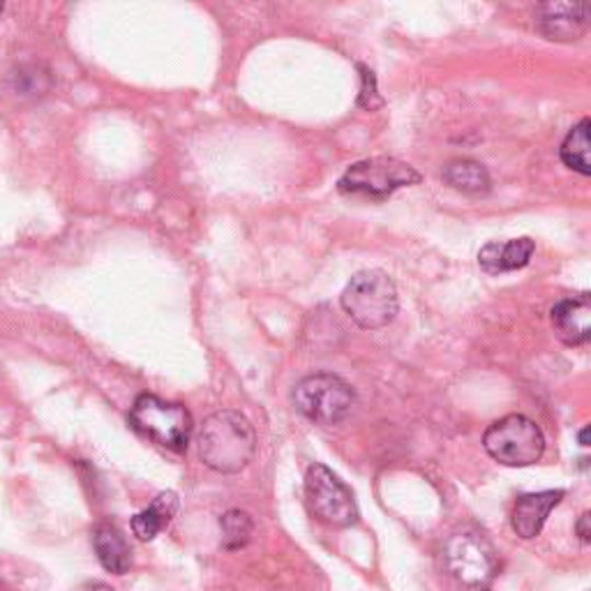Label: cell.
I'll list each match as a JSON object with an SVG mask.
<instances>
[{
  "mask_svg": "<svg viewBox=\"0 0 591 591\" xmlns=\"http://www.w3.org/2000/svg\"><path fill=\"white\" fill-rule=\"evenodd\" d=\"M254 451V428L240 411H217L204 421L200 432V457L208 469L217 474H238L248 467Z\"/></svg>",
  "mask_w": 591,
  "mask_h": 591,
  "instance_id": "6da1fadb",
  "label": "cell"
},
{
  "mask_svg": "<svg viewBox=\"0 0 591 591\" xmlns=\"http://www.w3.org/2000/svg\"><path fill=\"white\" fill-rule=\"evenodd\" d=\"M342 308L365 331L388 326L398 315L400 300L396 282L379 269L359 271L342 292Z\"/></svg>",
  "mask_w": 591,
  "mask_h": 591,
  "instance_id": "7a4b0ae2",
  "label": "cell"
},
{
  "mask_svg": "<svg viewBox=\"0 0 591 591\" xmlns=\"http://www.w3.org/2000/svg\"><path fill=\"white\" fill-rule=\"evenodd\" d=\"M129 423L156 444L183 453L192 434V413L179 405L167 402L150 393H141L129 409Z\"/></svg>",
  "mask_w": 591,
  "mask_h": 591,
  "instance_id": "3957f363",
  "label": "cell"
},
{
  "mask_svg": "<svg viewBox=\"0 0 591 591\" xmlns=\"http://www.w3.org/2000/svg\"><path fill=\"white\" fill-rule=\"evenodd\" d=\"M484 446L499 465L530 467L541 459L545 451V436L527 416L509 413L486 430Z\"/></svg>",
  "mask_w": 591,
  "mask_h": 591,
  "instance_id": "277c9868",
  "label": "cell"
},
{
  "mask_svg": "<svg viewBox=\"0 0 591 591\" xmlns=\"http://www.w3.org/2000/svg\"><path fill=\"white\" fill-rule=\"evenodd\" d=\"M292 400L305 419L319 425H336L352 411L354 388L331 372H319L296 384Z\"/></svg>",
  "mask_w": 591,
  "mask_h": 591,
  "instance_id": "5b68a950",
  "label": "cell"
},
{
  "mask_svg": "<svg viewBox=\"0 0 591 591\" xmlns=\"http://www.w3.org/2000/svg\"><path fill=\"white\" fill-rule=\"evenodd\" d=\"M421 183V173L398 158H370L344 171L338 187L344 194H361L384 202L393 192Z\"/></svg>",
  "mask_w": 591,
  "mask_h": 591,
  "instance_id": "8992f818",
  "label": "cell"
},
{
  "mask_svg": "<svg viewBox=\"0 0 591 591\" xmlns=\"http://www.w3.org/2000/svg\"><path fill=\"white\" fill-rule=\"evenodd\" d=\"M305 497L315 518L331 527H352L359 522L354 492L323 465H312L305 474Z\"/></svg>",
  "mask_w": 591,
  "mask_h": 591,
  "instance_id": "52a82bcc",
  "label": "cell"
},
{
  "mask_svg": "<svg viewBox=\"0 0 591 591\" xmlns=\"http://www.w3.org/2000/svg\"><path fill=\"white\" fill-rule=\"evenodd\" d=\"M446 571L467 587L486 589L497 573L495 547L478 532H457L444 545Z\"/></svg>",
  "mask_w": 591,
  "mask_h": 591,
  "instance_id": "ba28073f",
  "label": "cell"
},
{
  "mask_svg": "<svg viewBox=\"0 0 591 591\" xmlns=\"http://www.w3.org/2000/svg\"><path fill=\"white\" fill-rule=\"evenodd\" d=\"M589 3H543L536 8V31L553 42H576L589 29Z\"/></svg>",
  "mask_w": 591,
  "mask_h": 591,
  "instance_id": "9c48e42d",
  "label": "cell"
},
{
  "mask_svg": "<svg viewBox=\"0 0 591 591\" xmlns=\"http://www.w3.org/2000/svg\"><path fill=\"white\" fill-rule=\"evenodd\" d=\"M553 328L557 338L568 346H582L591 340V298L580 294L559 300L553 312Z\"/></svg>",
  "mask_w": 591,
  "mask_h": 591,
  "instance_id": "30bf717a",
  "label": "cell"
},
{
  "mask_svg": "<svg viewBox=\"0 0 591 591\" xmlns=\"http://www.w3.org/2000/svg\"><path fill=\"white\" fill-rule=\"evenodd\" d=\"M561 499H564V490H545V492H532V495L518 497L513 515H511L513 532L524 541L536 538L545 527L547 515L553 513L555 507H559Z\"/></svg>",
  "mask_w": 591,
  "mask_h": 591,
  "instance_id": "8fae6325",
  "label": "cell"
},
{
  "mask_svg": "<svg viewBox=\"0 0 591 591\" xmlns=\"http://www.w3.org/2000/svg\"><path fill=\"white\" fill-rule=\"evenodd\" d=\"M534 250H536V243L527 236L507 240V243H488L478 252V264L486 273H492V275L520 271L530 264Z\"/></svg>",
  "mask_w": 591,
  "mask_h": 591,
  "instance_id": "7c38bea8",
  "label": "cell"
},
{
  "mask_svg": "<svg viewBox=\"0 0 591 591\" xmlns=\"http://www.w3.org/2000/svg\"><path fill=\"white\" fill-rule=\"evenodd\" d=\"M93 545H95L100 564L106 568L109 573L123 576L129 571V564H133V553H129V545L116 524H112V522L95 524Z\"/></svg>",
  "mask_w": 591,
  "mask_h": 591,
  "instance_id": "4fadbf2b",
  "label": "cell"
},
{
  "mask_svg": "<svg viewBox=\"0 0 591 591\" xmlns=\"http://www.w3.org/2000/svg\"><path fill=\"white\" fill-rule=\"evenodd\" d=\"M179 513L177 492H160L150 507L133 518V532L139 541H152Z\"/></svg>",
  "mask_w": 591,
  "mask_h": 591,
  "instance_id": "5bb4252c",
  "label": "cell"
},
{
  "mask_svg": "<svg viewBox=\"0 0 591 591\" xmlns=\"http://www.w3.org/2000/svg\"><path fill=\"white\" fill-rule=\"evenodd\" d=\"M444 181L465 194H484L490 190L488 169L474 160H453L444 167Z\"/></svg>",
  "mask_w": 591,
  "mask_h": 591,
  "instance_id": "9a60e30c",
  "label": "cell"
},
{
  "mask_svg": "<svg viewBox=\"0 0 591 591\" xmlns=\"http://www.w3.org/2000/svg\"><path fill=\"white\" fill-rule=\"evenodd\" d=\"M589 127H591V121L589 118H582L571 133L566 135L561 148H559V156H561V162L573 169L578 173H582V177H589L591 173V158H589Z\"/></svg>",
  "mask_w": 591,
  "mask_h": 591,
  "instance_id": "2e32d148",
  "label": "cell"
},
{
  "mask_svg": "<svg viewBox=\"0 0 591 591\" xmlns=\"http://www.w3.org/2000/svg\"><path fill=\"white\" fill-rule=\"evenodd\" d=\"M220 530H223V547L225 550H240L246 547L252 538L254 522L246 511L231 509L220 518Z\"/></svg>",
  "mask_w": 591,
  "mask_h": 591,
  "instance_id": "e0dca14e",
  "label": "cell"
},
{
  "mask_svg": "<svg viewBox=\"0 0 591 591\" xmlns=\"http://www.w3.org/2000/svg\"><path fill=\"white\" fill-rule=\"evenodd\" d=\"M359 70H361V79H363L361 95H359V106L372 112V109H377V106L384 104V100L377 93V77H375V72L367 70L365 65H359Z\"/></svg>",
  "mask_w": 591,
  "mask_h": 591,
  "instance_id": "ac0fdd59",
  "label": "cell"
},
{
  "mask_svg": "<svg viewBox=\"0 0 591 591\" xmlns=\"http://www.w3.org/2000/svg\"><path fill=\"white\" fill-rule=\"evenodd\" d=\"M589 522H591V515H589V513H582L580 520H578V524H576V532H578V536H580L582 543H589V541H591V527H589Z\"/></svg>",
  "mask_w": 591,
  "mask_h": 591,
  "instance_id": "d6986e66",
  "label": "cell"
},
{
  "mask_svg": "<svg viewBox=\"0 0 591 591\" xmlns=\"http://www.w3.org/2000/svg\"><path fill=\"white\" fill-rule=\"evenodd\" d=\"M578 440H580V446H589V425H584L580 432H578Z\"/></svg>",
  "mask_w": 591,
  "mask_h": 591,
  "instance_id": "ffe728a7",
  "label": "cell"
},
{
  "mask_svg": "<svg viewBox=\"0 0 591 591\" xmlns=\"http://www.w3.org/2000/svg\"><path fill=\"white\" fill-rule=\"evenodd\" d=\"M89 591H114V589L106 587V584H93V587H89Z\"/></svg>",
  "mask_w": 591,
  "mask_h": 591,
  "instance_id": "44dd1931",
  "label": "cell"
},
{
  "mask_svg": "<svg viewBox=\"0 0 591 591\" xmlns=\"http://www.w3.org/2000/svg\"><path fill=\"white\" fill-rule=\"evenodd\" d=\"M0 12H3V3H0Z\"/></svg>",
  "mask_w": 591,
  "mask_h": 591,
  "instance_id": "7402d4cb",
  "label": "cell"
},
{
  "mask_svg": "<svg viewBox=\"0 0 591 591\" xmlns=\"http://www.w3.org/2000/svg\"><path fill=\"white\" fill-rule=\"evenodd\" d=\"M484 591H488V589H484Z\"/></svg>",
  "mask_w": 591,
  "mask_h": 591,
  "instance_id": "603a6c76",
  "label": "cell"
}]
</instances>
